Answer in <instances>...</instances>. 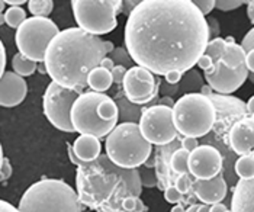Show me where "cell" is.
Here are the masks:
<instances>
[{
	"mask_svg": "<svg viewBox=\"0 0 254 212\" xmlns=\"http://www.w3.org/2000/svg\"><path fill=\"white\" fill-rule=\"evenodd\" d=\"M19 212H83L76 191L61 179H41L19 201Z\"/></svg>",
	"mask_w": 254,
	"mask_h": 212,
	"instance_id": "obj_5",
	"label": "cell"
},
{
	"mask_svg": "<svg viewBox=\"0 0 254 212\" xmlns=\"http://www.w3.org/2000/svg\"><path fill=\"white\" fill-rule=\"evenodd\" d=\"M3 148H1V144H0V166H1V160H3Z\"/></svg>",
	"mask_w": 254,
	"mask_h": 212,
	"instance_id": "obj_57",
	"label": "cell"
},
{
	"mask_svg": "<svg viewBox=\"0 0 254 212\" xmlns=\"http://www.w3.org/2000/svg\"><path fill=\"white\" fill-rule=\"evenodd\" d=\"M122 93L132 105H145L154 100L160 89V80L148 70L132 66L122 80Z\"/></svg>",
	"mask_w": 254,
	"mask_h": 212,
	"instance_id": "obj_12",
	"label": "cell"
},
{
	"mask_svg": "<svg viewBox=\"0 0 254 212\" xmlns=\"http://www.w3.org/2000/svg\"><path fill=\"white\" fill-rule=\"evenodd\" d=\"M192 1L203 16L209 15L211 10L215 7V0H192Z\"/></svg>",
	"mask_w": 254,
	"mask_h": 212,
	"instance_id": "obj_34",
	"label": "cell"
},
{
	"mask_svg": "<svg viewBox=\"0 0 254 212\" xmlns=\"http://www.w3.org/2000/svg\"><path fill=\"white\" fill-rule=\"evenodd\" d=\"M106 57H109L112 61H114V64L115 66H122L124 69H131L132 66V60L131 57L128 56V53H127V50L125 48H122V47H118V48H114V51L109 54V56H106Z\"/></svg>",
	"mask_w": 254,
	"mask_h": 212,
	"instance_id": "obj_28",
	"label": "cell"
},
{
	"mask_svg": "<svg viewBox=\"0 0 254 212\" xmlns=\"http://www.w3.org/2000/svg\"><path fill=\"white\" fill-rule=\"evenodd\" d=\"M196 66H199V69H202L203 71H208V70H211L214 67V61H212V58L209 57V56L203 54V56L199 57Z\"/></svg>",
	"mask_w": 254,
	"mask_h": 212,
	"instance_id": "obj_39",
	"label": "cell"
},
{
	"mask_svg": "<svg viewBox=\"0 0 254 212\" xmlns=\"http://www.w3.org/2000/svg\"><path fill=\"white\" fill-rule=\"evenodd\" d=\"M188 157L189 153L183 148H176L172 155H170V161H169V167H170V172L172 174L177 177L180 174H188Z\"/></svg>",
	"mask_w": 254,
	"mask_h": 212,
	"instance_id": "obj_23",
	"label": "cell"
},
{
	"mask_svg": "<svg viewBox=\"0 0 254 212\" xmlns=\"http://www.w3.org/2000/svg\"><path fill=\"white\" fill-rule=\"evenodd\" d=\"M224 158L221 151L209 144H200L188 157V170L195 180H209L222 173Z\"/></svg>",
	"mask_w": 254,
	"mask_h": 212,
	"instance_id": "obj_13",
	"label": "cell"
},
{
	"mask_svg": "<svg viewBox=\"0 0 254 212\" xmlns=\"http://www.w3.org/2000/svg\"><path fill=\"white\" fill-rule=\"evenodd\" d=\"M59 32V26L50 18H26L16 29L15 35L19 54L37 64L42 63L51 39Z\"/></svg>",
	"mask_w": 254,
	"mask_h": 212,
	"instance_id": "obj_9",
	"label": "cell"
},
{
	"mask_svg": "<svg viewBox=\"0 0 254 212\" xmlns=\"http://www.w3.org/2000/svg\"><path fill=\"white\" fill-rule=\"evenodd\" d=\"M190 192H193L196 199H199L202 204L211 207L225 199L228 193V186L224 179V174L219 173L209 180H193Z\"/></svg>",
	"mask_w": 254,
	"mask_h": 212,
	"instance_id": "obj_17",
	"label": "cell"
},
{
	"mask_svg": "<svg viewBox=\"0 0 254 212\" xmlns=\"http://www.w3.org/2000/svg\"><path fill=\"white\" fill-rule=\"evenodd\" d=\"M203 86V83H202V78L199 76V73L195 71L193 69L192 70H189V71H186V78H185V81H183V86H182V89H183V92L186 93V90L188 89H192V90H200V87ZM183 93V95H185Z\"/></svg>",
	"mask_w": 254,
	"mask_h": 212,
	"instance_id": "obj_29",
	"label": "cell"
},
{
	"mask_svg": "<svg viewBox=\"0 0 254 212\" xmlns=\"http://www.w3.org/2000/svg\"><path fill=\"white\" fill-rule=\"evenodd\" d=\"M197 145H199V142H197V140H195V138H185V137L180 138V148L186 150L188 153L193 151Z\"/></svg>",
	"mask_w": 254,
	"mask_h": 212,
	"instance_id": "obj_38",
	"label": "cell"
},
{
	"mask_svg": "<svg viewBox=\"0 0 254 212\" xmlns=\"http://www.w3.org/2000/svg\"><path fill=\"white\" fill-rule=\"evenodd\" d=\"M183 77V74L182 73H179V71H169V73H166L164 74V78H166V83L167 84H170V86H175L177 84L180 80Z\"/></svg>",
	"mask_w": 254,
	"mask_h": 212,
	"instance_id": "obj_41",
	"label": "cell"
},
{
	"mask_svg": "<svg viewBox=\"0 0 254 212\" xmlns=\"http://www.w3.org/2000/svg\"><path fill=\"white\" fill-rule=\"evenodd\" d=\"M99 67H102V69H106L108 71H111L114 67H115V64H114V61L111 60L109 57H105L102 61H100V66Z\"/></svg>",
	"mask_w": 254,
	"mask_h": 212,
	"instance_id": "obj_46",
	"label": "cell"
},
{
	"mask_svg": "<svg viewBox=\"0 0 254 212\" xmlns=\"http://www.w3.org/2000/svg\"><path fill=\"white\" fill-rule=\"evenodd\" d=\"M230 212H254V180L240 179L237 182Z\"/></svg>",
	"mask_w": 254,
	"mask_h": 212,
	"instance_id": "obj_18",
	"label": "cell"
},
{
	"mask_svg": "<svg viewBox=\"0 0 254 212\" xmlns=\"http://www.w3.org/2000/svg\"><path fill=\"white\" fill-rule=\"evenodd\" d=\"M4 23H7L10 28H19L20 23L26 19V12L22 7H9L4 12Z\"/></svg>",
	"mask_w": 254,
	"mask_h": 212,
	"instance_id": "obj_27",
	"label": "cell"
},
{
	"mask_svg": "<svg viewBox=\"0 0 254 212\" xmlns=\"http://www.w3.org/2000/svg\"><path fill=\"white\" fill-rule=\"evenodd\" d=\"M196 207H197V204H193V205H190L185 212H196Z\"/></svg>",
	"mask_w": 254,
	"mask_h": 212,
	"instance_id": "obj_55",
	"label": "cell"
},
{
	"mask_svg": "<svg viewBox=\"0 0 254 212\" xmlns=\"http://www.w3.org/2000/svg\"><path fill=\"white\" fill-rule=\"evenodd\" d=\"M249 76L250 73L246 64L237 69H227L221 60L214 61V67L205 71V80L211 87V90L216 92L218 95H225V96L238 90L246 83Z\"/></svg>",
	"mask_w": 254,
	"mask_h": 212,
	"instance_id": "obj_14",
	"label": "cell"
},
{
	"mask_svg": "<svg viewBox=\"0 0 254 212\" xmlns=\"http://www.w3.org/2000/svg\"><path fill=\"white\" fill-rule=\"evenodd\" d=\"M124 37L132 63L164 76L192 70L205 53L209 31L192 0H141L128 15Z\"/></svg>",
	"mask_w": 254,
	"mask_h": 212,
	"instance_id": "obj_1",
	"label": "cell"
},
{
	"mask_svg": "<svg viewBox=\"0 0 254 212\" xmlns=\"http://www.w3.org/2000/svg\"><path fill=\"white\" fill-rule=\"evenodd\" d=\"M103 39L90 35L80 28H67L51 39L45 57V74L64 89L78 95L87 89L89 73L106 57Z\"/></svg>",
	"mask_w": 254,
	"mask_h": 212,
	"instance_id": "obj_2",
	"label": "cell"
},
{
	"mask_svg": "<svg viewBox=\"0 0 254 212\" xmlns=\"http://www.w3.org/2000/svg\"><path fill=\"white\" fill-rule=\"evenodd\" d=\"M141 192L142 185L138 169H121L106 154L77 164L76 193L80 204L90 211L122 212L124 199L128 196L139 198Z\"/></svg>",
	"mask_w": 254,
	"mask_h": 212,
	"instance_id": "obj_3",
	"label": "cell"
},
{
	"mask_svg": "<svg viewBox=\"0 0 254 212\" xmlns=\"http://www.w3.org/2000/svg\"><path fill=\"white\" fill-rule=\"evenodd\" d=\"M77 97V92L64 89L54 81H51L45 89L42 97L44 115L63 133H74L70 122V111Z\"/></svg>",
	"mask_w": 254,
	"mask_h": 212,
	"instance_id": "obj_11",
	"label": "cell"
},
{
	"mask_svg": "<svg viewBox=\"0 0 254 212\" xmlns=\"http://www.w3.org/2000/svg\"><path fill=\"white\" fill-rule=\"evenodd\" d=\"M206 25H208V31H209V39H214L218 37L219 34V25L214 18L206 19Z\"/></svg>",
	"mask_w": 254,
	"mask_h": 212,
	"instance_id": "obj_40",
	"label": "cell"
},
{
	"mask_svg": "<svg viewBox=\"0 0 254 212\" xmlns=\"http://www.w3.org/2000/svg\"><path fill=\"white\" fill-rule=\"evenodd\" d=\"M103 45H105V50H106V54H111V53L114 51V48H115V45H114V42H111V41H103Z\"/></svg>",
	"mask_w": 254,
	"mask_h": 212,
	"instance_id": "obj_52",
	"label": "cell"
},
{
	"mask_svg": "<svg viewBox=\"0 0 254 212\" xmlns=\"http://www.w3.org/2000/svg\"><path fill=\"white\" fill-rule=\"evenodd\" d=\"M244 3H246L244 0H215L214 9H218L221 12H230V10L238 9Z\"/></svg>",
	"mask_w": 254,
	"mask_h": 212,
	"instance_id": "obj_32",
	"label": "cell"
},
{
	"mask_svg": "<svg viewBox=\"0 0 254 212\" xmlns=\"http://www.w3.org/2000/svg\"><path fill=\"white\" fill-rule=\"evenodd\" d=\"M12 67H13V73L18 74L19 77H28L32 76L35 73V70L38 69V64L23 57L22 54H15L12 58Z\"/></svg>",
	"mask_w": 254,
	"mask_h": 212,
	"instance_id": "obj_25",
	"label": "cell"
},
{
	"mask_svg": "<svg viewBox=\"0 0 254 212\" xmlns=\"http://www.w3.org/2000/svg\"><path fill=\"white\" fill-rule=\"evenodd\" d=\"M157 105H161V106H167V108H173L175 102H173V99H172V97L163 96V97H160V102H158Z\"/></svg>",
	"mask_w": 254,
	"mask_h": 212,
	"instance_id": "obj_48",
	"label": "cell"
},
{
	"mask_svg": "<svg viewBox=\"0 0 254 212\" xmlns=\"http://www.w3.org/2000/svg\"><path fill=\"white\" fill-rule=\"evenodd\" d=\"M127 73V69H124L122 66H115L112 70H111V76H112V81L117 84V86H121L122 84V80H124V76Z\"/></svg>",
	"mask_w": 254,
	"mask_h": 212,
	"instance_id": "obj_37",
	"label": "cell"
},
{
	"mask_svg": "<svg viewBox=\"0 0 254 212\" xmlns=\"http://www.w3.org/2000/svg\"><path fill=\"white\" fill-rule=\"evenodd\" d=\"M4 0H0V13H3V10H4Z\"/></svg>",
	"mask_w": 254,
	"mask_h": 212,
	"instance_id": "obj_56",
	"label": "cell"
},
{
	"mask_svg": "<svg viewBox=\"0 0 254 212\" xmlns=\"http://www.w3.org/2000/svg\"><path fill=\"white\" fill-rule=\"evenodd\" d=\"M246 67H247L249 73H250V74H253V71H254V51L249 53V54L246 56Z\"/></svg>",
	"mask_w": 254,
	"mask_h": 212,
	"instance_id": "obj_45",
	"label": "cell"
},
{
	"mask_svg": "<svg viewBox=\"0 0 254 212\" xmlns=\"http://www.w3.org/2000/svg\"><path fill=\"white\" fill-rule=\"evenodd\" d=\"M196 212H209V205H205V204L197 205L196 207Z\"/></svg>",
	"mask_w": 254,
	"mask_h": 212,
	"instance_id": "obj_53",
	"label": "cell"
},
{
	"mask_svg": "<svg viewBox=\"0 0 254 212\" xmlns=\"http://www.w3.org/2000/svg\"><path fill=\"white\" fill-rule=\"evenodd\" d=\"M106 157L121 169H139L151 157L153 145L144 140L138 124L121 122L106 137Z\"/></svg>",
	"mask_w": 254,
	"mask_h": 212,
	"instance_id": "obj_6",
	"label": "cell"
},
{
	"mask_svg": "<svg viewBox=\"0 0 254 212\" xmlns=\"http://www.w3.org/2000/svg\"><path fill=\"white\" fill-rule=\"evenodd\" d=\"M119 114L114 97L106 93L84 92L74 100L70 111V122L74 133L106 138L118 125Z\"/></svg>",
	"mask_w": 254,
	"mask_h": 212,
	"instance_id": "obj_4",
	"label": "cell"
},
{
	"mask_svg": "<svg viewBox=\"0 0 254 212\" xmlns=\"http://www.w3.org/2000/svg\"><path fill=\"white\" fill-rule=\"evenodd\" d=\"M240 47H241V50H243L246 54H249V53L254 51V31L253 29H250V31H249V32L244 35V38H243V41H241Z\"/></svg>",
	"mask_w": 254,
	"mask_h": 212,
	"instance_id": "obj_35",
	"label": "cell"
},
{
	"mask_svg": "<svg viewBox=\"0 0 254 212\" xmlns=\"http://www.w3.org/2000/svg\"><path fill=\"white\" fill-rule=\"evenodd\" d=\"M28 9L35 18H48V15L54 9V1L53 0H29Z\"/></svg>",
	"mask_w": 254,
	"mask_h": 212,
	"instance_id": "obj_26",
	"label": "cell"
},
{
	"mask_svg": "<svg viewBox=\"0 0 254 212\" xmlns=\"http://www.w3.org/2000/svg\"><path fill=\"white\" fill-rule=\"evenodd\" d=\"M4 69H6V50H4V45L0 39V77L4 73Z\"/></svg>",
	"mask_w": 254,
	"mask_h": 212,
	"instance_id": "obj_42",
	"label": "cell"
},
{
	"mask_svg": "<svg viewBox=\"0 0 254 212\" xmlns=\"http://www.w3.org/2000/svg\"><path fill=\"white\" fill-rule=\"evenodd\" d=\"M186 210H185V207L182 205V204H177V205H175L173 208H172V211L170 212H185Z\"/></svg>",
	"mask_w": 254,
	"mask_h": 212,
	"instance_id": "obj_54",
	"label": "cell"
},
{
	"mask_svg": "<svg viewBox=\"0 0 254 212\" xmlns=\"http://www.w3.org/2000/svg\"><path fill=\"white\" fill-rule=\"evenodd\" d=\"M192 182H193V177L189 173L180 174V176H177L176 179H175V183L173 185H175V188H176L177 191L185 196V195H188V193L190 192Z\"/></svg>",
	"mask_w": 254,
	"mask_h": 212,
	"instance_id": "obj_30",
	"label": "cell"
},
{
	"mask_svg": "<svg viewBox=\"0 0 254 212\" xmlns=\"http://www.w3.org/2000/svg\"><path fill=\"white\" fill-rule=\"evenodd\" d=\"M118 97H115V103L118 106V114H119V119L122 122H132V124H138L139 121V116H141V112H142V108L138 106V105H132L129 103L124 93L121 92H117Z\"/></svg>",
	"mask_w": 254,
	"mask_h": 212,
	"instance_id": "obj_22",
	"label": "cell"
},
{
	"mask_svg": "<svg viewBox=\"0 0 254 212\" xmlns=\"http://www.w3.org/2000/svg\"><path fill=\"white\" fill-rule=\"evenodd\" d=\"M12 172H13V169H12V164H10L9 158L3 157V160H1V166H0V182H4V180L10 179Z\"/></svg>",
	"mask_w": 254,
	"mask_h": 212,
	"instance_id": "obj_36",
	"label": "cell"
},
{
	"mask_svg": "<svg viewBox=\"0 0 254 212\" xmlns=\"http://www.w3.org/2000/svg\"><path fill=\"white\" fill-rule=\"evenodd\" d=\"M4 4H10V7H20L25 4V0H4Z\"/></svg>",
	"mask_w": 254,
	"mask_h": 212,
	"instance_id": "obj_51",
	"label": "cell"
},
{
	"mask_svg": "<svg viewBox=\"0 0 254 212\" xmlns=\"http://www.w3.org/2000/svg\"><path fill=\"white\" fill-rule=\"evenodd\" d=\"M138 128L144 140L157 147L167 145L179 137L173 125L172 108L161 105H151L142 108L138 121Z\"/></svg>",
	"mask_w": 254,
	"mask_h": 212,
	"instance_id": "obj_10",
	"label": "cell"
},
{
	"mask_svg": "<svg viewBox=\"0 0 254 212\" xmlns=\"http://www.w3.org/2000/svg\"><path fill=\"white\" fill-rule=\"evenodd\" d=\"M4 23V16H3V13H0V25H3Z\"/></svg>",
	"mask_w": 254,
	"mask_h": 212,
	"instance_id": "obj_58",
	"label": "cell"
},
{
	"mask_svg": "<svg viewBox=\"0 0 254 212\" xmlns=\"http://www.w3.org/2000/svg\"><path fill=\"white\" fill-rule=\"evenodd\" d=\"M164 199H166L169 204L177 205V204H182V202H183V195L177 191L176 188H175V185H169V186L164 189Z\"/></svg>",
	"mask_w": 254,
	"mask_h": 212,
	"instance_id": "obj_33",
	"label": "cell"
},
{
	"mask_svg": "<svg viewBox=\"0 0 254 212\" xmlns=\"http://www.w3.org/2000/svg\"><path fill=\"white\" fill-rule=\"evenodd\" d=\"M71 150L80 161L89 163V161L96 160L100 155L102 144L98 138L92 135H78V138L71 145Z\"/></svg>",
	"mask_w": 254,
	"mask_h": 212,
	"instance_id": "obj_19",
	"label": "cell"
},
{
	"mask_svg": "<svg viewBox=\"0 0 254 212\" xmlns=\"http://www.w3.org/2000/svg\"><path fill=\"white\" fill-rule=\"evenodd\" d=\"M86 83H87V87L96 93H103V92L109 90L114 84L111 71H108L106 69H102V67L93 69L89 73Z\"/></svg>",
	"mask_w": 254,
	"mask_h": 212,
	"instance_id": "obj_21",
	"label": "cell"
},
{
	"mask_svg": "<svg viewBox=\"0 0 254 212\" xmlns=\"http://www.w3.org/2000/svg\"><path fill=\"white\" fill-rule=\"evenodd\" d=\"M225 39V45H224V51L221 56V61L224 63V66L227 69H237L243 64H246V53L241 50V47L238 44H235L234 38L228 37Z\"/></svg>",
	"mask_w": 254,
	"mask_h": 212,
	"instance_id": "obj_20",
	"label": "cell"
},
{
	"mask_svg": "<svg viewBox=\"0 0 254 212\" xmlns=\"http://www.w3.org/2000/svg\"><path fill=\"white\" fill-rule=\"evenodd\" d=\"M235 174L243 180H253L254 179V154L240 155L234 164Z\"/></svg>",
	"mask_w": 254,
	"mask_h": 212,
	"instance_id": "obj_24",
	"label": "cell"
},
{
	"mask_svg": "<svg viewBox=\"0 0 254 212\" xmlns=\"http://www.w3.org/2000/svg\"><path fill=\"white\" fill-rule=\"evenodd\" d=\"M138 173H139V179H141V185H145V186H150V188L157 185V177L153 169L141 166V170H138Z\"/></svg>",
	"mask_w": 254,
	"mask_h": 212,
	"instance_id": "obj_31",
	"label": "cell"
},
{
	"mask_svg": "<svg viewBox=\"0 0 254 212\" xmlns=\"http://www.w3.org/2000/svg\"><path fill=\"white\" fill-rule=\"evenodd\" d=\"M246 109H247V114L250 116H254V97H250L247 105H246Z\"/></svg>",
	"mask_w": 254,
	"mask_h": 212,
	"instance_id": "obj_50",
	"label": "cell"
},
{
	"mask_svg": "<svg viewBox=\"0 0 254 212\" xmlns=\"http://www.w3.org/2000/svg\"><path fill=\"white\" fill-rule=\"evenodd\" d=\"M230 148L238 155L253 153L254 147V118L246 116L234 122L227 134Z\"/></svg>",
	"mask_w": 254,
	"mask_h": 212,
	"instance_id": "obj_15",
	"label": "cell"
},
{
	"mask_svg": "<svg viewBox=\"0 0 254 212\" xmlns=\"http://www.w3.org/2000/svg\"><path fill=\"white\" fill-rule=\"evenodd\" d=\"M0 212H19V210L15 208L12 204H9V202L0 199Z\"/></svg>",
	"mask_w": 254,
	"mask_h": 212,
	"instance_id": "obj_44",
	"label": "cell"
},
{
	"mask_svg": "<svg viewBox=\"0 0 254 212\" xmlns=\"http://www.w3.org/2000/svg\"><path fill=\"white\" fill-rule=\"evenodd\" d=\"M247 15H249V19H250V22L253 23L254 22V1L253 0L247 1Z\"/></svg>",
	"mask_w": 254,
	"mask_h": 212,
	"instance_id": "obj_49",
	"label": "cell"
},
{
	"mask_svg": "<svg viewBox=\"0 0 254 212\" xmlns=\"http://www.w3.org/2000/svg\"><path fill=\"white\" fill-rule=\"evenodd\" d=\"M173 125L177 134L185 138H202L212 131L215 108L211 99L202 93H186L172 108Z\"/></svg>",
	"mask_w": 254,
	"mask_h": 212,
	"instance_id": "obj_7",
	"label": "cell"
},
{
	"mask_svg": "<svg viewBox=\"0 0 254 212\" xmlns=\"http://www.w3.org/2000/svg\"><path fill=\"white\" fill-rule=\"evenodd\" d=\"M83 212H92V211H90V210H87V211H83Z\"/></svg>",
	"mask_w": 254,
	"mask_h": 212,
	"instance_id": "obj_59",
	"label": "cell"
},
{
	"mask_svg": "<svg viewBox=\"0 0 254 212\" xmlns=\"http://www.w3.org/2000/svg\"><path fill=\"white\" fill-rule=\"evenodd\" d=\"M209 212H230V210H228L222 202H219V204L211 205V207H209Z\"/></svg>",
	"mask_w": 254,
	"mask_h": 212,
	"instance_id": "obj_47",
	"label": "cell"
},
{
	"mask_svg": "<svg viewBox=\"0 0 254 212\" xmlns=\"http://www.w3.org/2000/svg\"><path fill=\"white\" fill-rule=\"evenodd\" d=\"M122 0H73L71 9L78 28L100 37L112 32L118 25Z\"/></svg>",
	"mask_w": 254,
	"mask_h": 212,
	"instance_id": "obj_8",
	"label": "cell"
},
{
	"mask_svg": "<svg viewBox=\"0 0 254 212\" xmlns=\"http://www.w3.org/2000/svg\"><path fill=\"white\" fill-rule=\"evenodd\" d=\"M28 95V84L25 78L13 71H4L0 77V106L15 108L20 105Z\"/></svg>",
	"mask_w": 254,
	"mask_h": 212,
	"instance_id": "obj_16",
	"label": "cell"
},
{
	"mask_svg": "<svg viewBox=\"0 0 254 212\" xmlns=\"http://www.w3.org/2000/svg\"><path fill=\"white\" fill-rule=\"evenodd\" d=\"M138 3H139V1H132V0H131V1H122V7H121V12H124V13H125V15L128 16V15H129V13H131V12L134 10V7L137 6Z\"/></svg>",
	"mask_w": 254,
	"mask_h": 212,
	"instance_id": "obj_43",
	"label": "cell"
}]
</instances>
